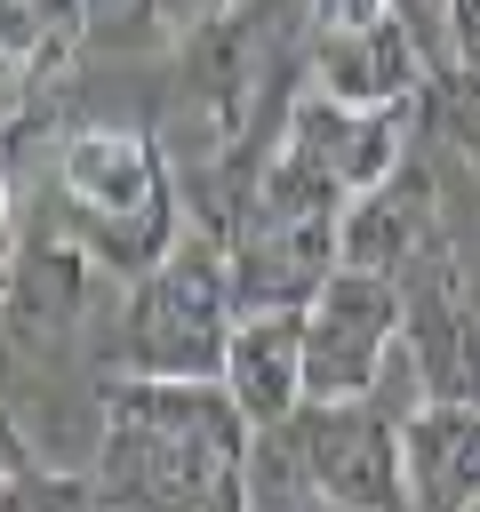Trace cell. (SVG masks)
I'll return each instance as SVG.
<instances>
[{
    "mask_svg": "<svg viewBox=\"0 0 480 512\" xmlns=\"http://www.w3.org/2000/svg\"><path fill=\"white\" fill-rule=\"evenodd\" d=\"M96 280V248L88 240H40L32 256H16L8 272V304H0V336L8 344H48L80 320Z\"/></svg>",
    "mask_w": 480,
    "mask_h": 512,
    "instance_id": "11",
    "label": "cell"
},
{
    "mask_svg": "<svg viewBox=\"0 0 480 512\" xmlns=\"http://www.w3.org/2000/svg\"><path fill=\"white\" fill-rule=\"evenodd\" d=\"M432 240V176L424 168H392L368 192H344L336 208V264L360 272H408V256Z\"/></svg>",
    "mask_w": 480,
    "mask_h": 512,
    "instance_id": "9",
    "label": "cell"
},
{
    "mask_svg": "<svg viewBox=\"0 0 480 512\" xmlns=\"http://www.w3.org/2000/svg\"><path fill=\"white\" fill-rule=\"evenodd\" d=\"M336 272V216H280L248 208L232 232V296L240 312H312Z\"/></svg>",
    "mask_w": 480,
    "mask_h": 512,
    "instance_id": "5",
    "label": "cell"
},
{
    "mask_svg": "<svg viewBox=\"0 0 480 512\" xmlns=\"http://www.w3.org/2000/svg\"><path fill=\"white\" fill-rule=\"evenodd\" d=\"M400 472H408V504H424V512L480 504V400L432 392L424 408H408L400 416Z\"/></svg>",
    "mask_w": 480,
    "mask_h": 512,
    "instance_id": "7",
    "label": "cell"
},
{
    "mask_svg": "<svg viewBox=\"0 0 480 512\" xmlns=\"http://www.w3.org/2000/svg\"><path fill=\"white\" fill-rule=\"evenodd\" d=\"M64 192H72L80 224H136V216L176 208L168 152L128 128H80L64 144Z\"/></svg>",
    "mask_w": 480,
    "mask_h": 512,
    "instance_id": "6",
    "label": "cell"
},
{
    "mask_svg": "<svg viewBox=\"0 0 480 512\" xmlns=\"http://www.w3.org/2000/svg\"><path fill=\"white\" fill-rule=\"evenodd\" d=\"M392 336H400V272L336 264L304 312V400H368Z\"/></svg>",
    "mask_w": 480,
    "mask_h": 512,
    "instance_id": "4",
    "label": "cell"
},
{
    "mask_svg": "<svg viewBox=\"0 0 480 512\" xmlns=\"http://www.w3.org/2000/svg\"><path fill=\"white\" fill-rule=\"evenodd\" d=\"M16 232V184H8V168H0V240Z\"/></svg>",
    "mask_w": 480,
    "mask_h": 512,
    "instance_id": "14",
    "label": "cell"
},
{
    "mask_svg": "<svg viewBox=\"0 0 480 512\" xmlns=\"http://www.w3.org/2000/svg\"><path fill=\"white\" fill-rule=\"evenodd\" d=\"M312 88L336 96V104H408L424 88V40L384 16V24H360V32H312Z\"/></svg>",
    "mask_w": 480,
    "mask_h": 512,
    "instance_id": "8",
    "label": "cell"
},
{
    "mask_svg": "<svg viewBox=\"0 0 480 512\" xmlns=\"http://www.w3.org/2000/svg\"><path fill=\"white\" fill-rule=\"evenodd\" d=\"M224 392L248 424H288L304 408V312H240L224 336Z\"/></svg>",
    "mask_w": 480,
    "mask_h": 512,
    "instance_id": "10",
    "label": "cell"
},
{
    "mask_svg": "<svg viewBox=\"0 0 480 512\" xmlns=\"http://www.w3.org/2000/svg\"><path fill=\"white\" fill-rule=\"evenodd\" d=\"M256 104H264V0H224L216 16L184 32L176 104H168L184 160L240 144L256 128Z\"/></svg>",
    "mask_w": 480,
    "mask_h": 512,
    "instance_id": "2",
    "label": "cell"
},
{
    "mask_svg": "<svg viewBox=\"0 0 480 512\" xmlns=\"http://www.w3.org/2000/svg\"><path fill=\"white\" fill-rule=\"evenodd\" d=\"M400 16L392 0H312V32H360V24H384Z\"/></svg>",
    "mask_w": 480,
    "mask_h": 512,
    "instance_id": "12",
    "label": "cell"
},
{
    "mask_svg": "<svg viewBox=\"0 0 480 512\" xmlns=\"http://www.w3.org/2000/svg\"><path fill=\"white\" fill-rule=\"evenodd\" d=\"M448 56L456 72H480V0H448Z\"/></svg>",
    "mask_w": 480,
    "mask_h": 512,
    "instance_id": "13",
    "label": "cell"
},
{
    "mask_svg": "<svg viewBox=\"0 0 480 512\" xmlns=\"http://www.w3.org/2000/svg\"><path fill=\"white\" fill-rule=\"evenodd\" d=\"M248 440L256 424L224 392V376H120L104 384V448L96 496L104 504H248Z\"/></svg>",
    "mask_w": 480,
    "mask_h": 512,
    "instance_id": "1",
    "label": "cell"
},
{
    "mask_svg": "<svg viewBox=\"0 0 480 512\" xmlns=\"http://www.w3.org/2000/svg\"><path fill=\"white\" fill-rule=\"evenodd\" d=\"M288 432L304 448L312 504H344V512H400L408 504L400 416H384L376 400H304L288 416Z\"/></svg>",
    "mask_w": 480,
    "mask_h": 512,
    "instance_id": "3",
    "label": "cell"
}]
</instances>
